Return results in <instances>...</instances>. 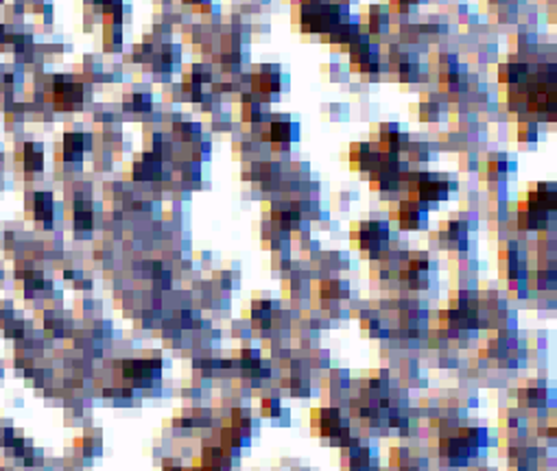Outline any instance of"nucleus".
I'll use <instances>...</instances> for the list:
<instances>
[{"label": "nucleus", "mask_w": 557, "mask_h": 471, "mask_svg": "<svg viewBox=\"0 0 557 471\" xmlns=\"http://www.w3.org/2000/svg\"><path fill=\"white\" fill-rule=\"evenodd\" d=\"M400 227L402 229H420L426 225V203L422 201H402L400 203Z\"/></svg>", "instance_id": "nucleus-4"}, {"label": "nucleus", "mask_w": 557, "mask_h": 471, "mask_svg": "<svg viewBox=\"0 0 557 471\" xmlns=\"http://www.w3.org/2000/svg\"><path fill=\"white\" fill-rule=\"evenodd\" d=\"M416 192H418V201L422 203H433V201H444L451 192V184L439 175H416Z\"/></svg>", "instance_id": "nucleus-2"}, {"label": "nucleus", "mask_w": 557, "mask_h": 471, "mask_svg": "<svg viewBox=\"0 0 557 471\" xmlns=\"http://www.w3.org/2000/svg\"><path fill=\"white\" fill-rule=\"evenodd\" d=\"M175 133L182 140H197V136H199V126H197L195 122H179V124H175Z\"/></svg>", "instance_id": "nucleus-11"}, {"label": "nucleus", "mask_w": 557, "mask_h": 471, "mask_svg": "<svg viewBox=\"0 0 557 471\" xmlns=\"http://www.w3.org/2000/svg\"><path fill=\"white\" fill-rule=\"evenodd\" d=\"M389 238V227L383 221H369L363 223L358 229V245L363 251H369L372 256H379L381 251H385Z\"/></svg>", "instance_id": "nucleus-3"}, {"label": "nucleus", "mask_w": 557, "mask_h": 471, "mask_svg": "<svg viewBox=\"0 0 557 471\" xmlns=\"http://www.w3.org/2000/svg\"><path fill=\"white\" fill-rule=\"evenodd\" d=\"M24 164L29 171H40L42 168V147H38V144H27Z\"/></svg>", "instance_id": "nucleus-10"}, {"label": "nucleus", "mask_w": 557, "mask_h": 471, "mask_svg": "<svg viewBox=\"0 0 557 471\" xmlns=\"http://www.w3.org/2000/svg\"><path fill=\"white\" fill-rule=\"evenodd\" d=\"M344 17V7L328 3H304L302 27L309 33H330Z\"/></svg>", "instance_id": "nucleus-1"}, {"label": "nucleus", "mask_w": 557, "mask_h": 471, "mask_svg": "<svg viewBox=\"0 0 557 471\" xmlns=\"http://www.w3.org/2000/svg\"><path fill=\"white\" fill-rule=\"evenodd\" d=\"M184 3H188V5H202L204 0H184Z\"/></svg>", "instance_id": "nucleus-15"}, {"label": "nucleus", "mask_w": 557, "mask_h": 471, "mask_svg": "<svg viewBox=\"0 0 557 471\" xmlns=\"http://www.w3.org/2000/svg\"><path fill=\"white\" fill-rule=\"evenodd\" d=\"M358 40V27H352L348 22H339L330 31V42L332 44H354Z\"/></svg>", "instance_id": "nucleus-7"}, {"label": "nucleus", "mask_w": 557, "mask_h": 471, "mask_svg": "<svg viewBox=\"0 0 557 471\" xmlns=\"http://www.w3.org/2000/svg\"><path fill=\"white\" fill-rule=\"evenodd\" d=\"M35 212H38V219H50L52 216V196L48 192H40L35 196Z\"/></svg>", "instance_id": "nucleus-9"}, {"label": "nucleus", "mask_w": 557, "mask_h": 471, "mask_svg": "<svg viewBox=\"0 0 557 471\" xmlns=\"http://www.w3.org/2000/svg\"><path fill=\"white\" fill-rule=\"evenodd\" d=\"M254 89L265 94V99L269 94H276L280 92V72L278 68H272V66H265L258 75L254 77Z\"/></svg>", "instance_id": "nucleus-5"}, {"label": "nucleus", "mask_w": 557, "mask_h": 471, "mask_svg": "<svg viewBox=\"0 0 557 471\" xmlns=\"http://www.w3.org/2000/svg\"><path fill=\"white\" fill-rule=\"evenodd\" d=\"M385 27H387V13H383L381 7L372 9V13H369V29L376 31V33H381Z\"/></svg>", "instance_id": "nucleus-12"}, {"label": "nucleus", "mask_w": 557, "mask_h": 471, "mask_svg": "<svg viewBox=\"0 0 557 471\" xmlns=\"http://www.w3.org/2000/svg\"><path fill=\"white\" fill-rule=\"evenodd\" d=\"M282 412V404L278 400H265L262 402V414L267 416H278Z\"/></svg>", "instance_id": "nucleus-13"}, {"label": "nucleus", "mask_w": 557, "mask_h": 471, "mask_svg": "<svg viewBox=\"0 0 557 471\" xmlns=\"http://www.w3.org/2000/svg\"><path fill=\"white\" fill-rule=\"evenodd\" d=\"M149 107H151V96H149V94H145V96H142V94H136V96H134V110H136V112H142V110L147 112Z\"/></svg>", "instance_id": "nucleus-14"}, {"label": "nucleus", "mask_w": 557, "mask_h": 471, "mask_svg": "<svg viewBox=\"0 0 557 471\" xmlns=\"http://www.w3.org/2000/svg\"><path fill=\"white\" fill-rule=\"evenodd\" d=\"M269 140L276 144H289L295 138V124L286 118V116H278L269 122Z\"/></svg>", "instance_id": "nucleus-6"}, {"label": "nucleus", "mask_w": 557, "mask_h": 471, "mask_svg": "<svg viewBox=\"0 0 557 471\" xmlns=\"http://www.w3.org/2000/svg\"><path fill=\"white\" fill-rule=\"evenodd\" d=\"M81 151H83V136L81 133H68L66 140H64V153H66V159H79L81 157Z\"/></svg>", "instance_id": "nucleus-8"}]
</instances>
